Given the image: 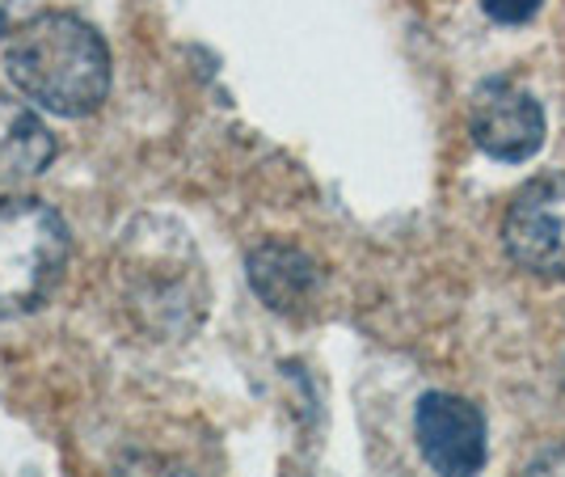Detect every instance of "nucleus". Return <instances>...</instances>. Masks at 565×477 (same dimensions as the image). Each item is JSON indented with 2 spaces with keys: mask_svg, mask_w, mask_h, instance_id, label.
<instances>
[{
  "mask_svg": "<svg viewBox=\"0 0 565 477\" xmlns=\"http://www.w3.org/2000/svg\"><path fill=\"white\" fill-rule=\"evenodd\" d=\"M13 89L60 119H85L110 94V47L76 13H39L4 43Z\"/></svg>",
  "mask_w": 565,
  "mask_h": 477,
  "instance_id": "f257e3e1",
  "label": "nucleus"
},
{
  "mask_svg": "<svg viewBox=\"0 0 565 477\" xmlns=\"http://www.w3.org/2000/svg\"><path fill=\"white\" fill-rule=\"evenodd\" d=\"M72 233L64 215L30 194H0V317L47 305L68 271Z\"/></svg>",
  "mask_w": 565,
  "mask_h": 477,
  "instance_id": "f03ea898",
  "label": "nucleus"
},
{
  "mask_svg": "<svg viewBox=\"0 0 565 477\" xmlns=\"http://www.w3.org/2000/svg\"><path fill=\"white\" fill-rule=\"evenodd\" d=\"M511 263L544 284L565 279V173H541L511 199L502 220Z\"/></svg>",
  "mask_w": 565,
  "mask_h": 477,
  "instance_id": "7ed1b4c3",
  "label": "nucleus"
},
{
  "mask_svg": "<svg viewBox=\"0 0 565 477\" xmlns=\"http://www.w3.org/2000/svg\"><path fill=\"white\" fill-rule=\"evenodd\" d=\"M469 131L486 157L519 166L544 148V110L523 85L490 76L469 97Z\"/></svg>",
  "mask_w": 565,
  "mask_h": 477,
  "instance_id": "20e7f679",
  "label": "nucleus"
},
{
  "mask_svg": "<svg viewBox=\"0 0 565 477\" xmlns=\"http://www.w3.org/2000/svg\"><path fill=\"white\" fill-rule=\"evenodd\" d=\"M414 435L439 477H477L486 469V414L456 393H426L414 410Z\"/></svg>",
  "mask_w": 565,
  "mask_h": 477,
  "instance_id": "39448f33",
  "label": "nucleus"
},
{
  "mask_svg": "<svg viewBox=\"0 0 565 477\" xmlns=\"http://www.w3.org/2000/svg\"><path fill=\"white\" fill-rule=\"evenodd\" d=\"M249 284L262 296V305L275 312H300L312 305L317 287H321V271L308 258L305 250L282 245V241H266L249 254Z\"/></svg>",
  "mask_w": 565,
  "mask_h": 477,
  "instance_id": "423d86ee",
  "label": "nucleus"
},
{
  "mask_svg": "<svg viewBox=\"0 0 565 477\" xmlns=\"http://www.w3.org/2000/svg\"><path fill=\"white\" fill-rule=\"evenodd\" d=\"M60 144L25 102L0 89V191L39 178L55 161Z\"/></svg>",
  "mask_w": 565,
  "mask_h": 477,
  "instance_id": "0eeeda50",
  "label": "nucleus"
},
{
  "mask_svg": "<svg viewBox=\"0 0 565 477\" xmlns=\"http://www.w3.org/2000/svg\"><path fill=\"white\" fill-rule=\"evenodd\" d=\"M115 477H194V474H190L182 460H173V456H161V453H127L115 465Z\"/></svg>",
  "mask_w": 565,
  "mask_h": 477,
  "instance_id": "6e6552de",
  "label": "nucleus"
},
{
  "mask_svg": "<svg viewBox=\"0 0 565 477\" xmlns=\"http://www.w3.org/2000/svg\"><path fill=\"white\" fill-rule=\"evenodd\" d=\"M544 0H481V9H486V18L498 25H523L536 18V9H541Z\"/></svg>",
  "mask_w": 565,
  "mask_h": 477,
  "instance_id": "1a4fd4ad",
  "label": "nucleus"
},
{
  "mask_svg": "<svg viewBox=\"0 0 565 477\" xmlns=\"http://www.w3.org/2000/svg\"><path fill=\"white\" fill-rule=\"evenodd\" d=\"M519 477H565V448H553V453L536 456Z\"/></svg>",
  "mask_w": 565,
  "mask_h": 477,
  "instance_id": "9d476101",
  "label": "nucleus"
},
{
  "mask_svg": "<svg viewBox=\"0 0 565 477\" xmlns=\"http://www.w3.org/2000/svg\"><path fill=\"white\" fill-rule=\"evenodd\" d=\"M13 9H18V0H0V34H4L9 22H13Z\"/></svg>",
  "mask_w": 565,
  "mask_h": 477,
  "instance_id": "9b49d317",
  "label": "nucleus"
}]
</instances>
